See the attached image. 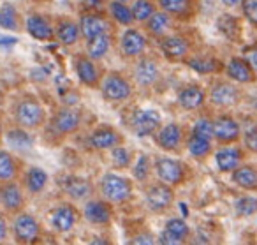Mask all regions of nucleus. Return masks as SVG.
Listing matches in <instances>:
<instances>
[{
    "instance_id": "nucleus-40",
    "label": "nucleus",
    "mask_w": 257,
    "mask_h": 245,
    "mask_svg": "<svg viewBox=\"0 0 257 245\" xmlns=\"http://www.w3.org/2000/svg\"><path fill=\"white\" fill-rule=\"evenodd\" d=\"M234 208H236V212H238V215L248 217V215H252V213L257 212V199L252 198V196L239 198L238 201H236Z\"/></svg>"
},
{
    "instance_id": "nucleus-36",
    "label": "nucleus",
    "mask_w": 257,
    "mask_h": 245,
    "mask_svg": "<svg viewBox=\"0 0 257 245\" xmlns=\"http://www.w3.org/2000/svg\"><path fill=\"white\" fill-rule=\"evenodd\" d=\"M131 11H133L134 20H138V22L150 20L152 16H154V13H155L154 11V6H152V2H148V0H138Z\"/></svg>"
},
{
    "instance_id": "nucleus-10",
    "label": "nucleus",
    "mask_w": 257,
    "mask_h": 245,
    "mask_svg": "<svg viewBox=\"0 0 257 245\" xmlns=\"http://www.w3.org/2000/svg\"><path fill=\"white\" fill-rule=\"evenodd\" d=\"M238 89L231 83H217L211 89V101L218 106H232L234 103H238Z\"/></svg>"
},
{
    "instance_id": "nucleus-4",
    "label": "nucleus",
    "mask_w": 257,
    "mask_h": 245,
    "mask_svg": "<svg viewBox=\"0 0 257 245\" xmlns=\"http://www.w3.org/2000/svg\"><path fill=\"white\" fill-rule=\"evenodd\" d=\"M16 120L25 127H37L44 120V111L37 101L25 99L16 106Z\"/></svg>"
},
{
    "instance_id": "nucleus-34",
    "label": "nucleus",
    "mask_w": 257,
    "mask_h": 245,
    "mask_svg": "<svg viewBox=\"0 0 257 245\" xmlns=\"http://www.w3.org/2000/svg\"><path fill=\"white\" fill-rule=\"evenodd\" d=\"M0 27L8 30L18 29V13H16L15 6L4 4L0 8Z\"/></svg>"
},
{
    "instance_id": "nucleus-6",
    "label": "nucleus",
    "mask_w": 257,
    "mask_h": 245,
    "mask_svg": "<svg viewBox=\"0 0 257 245\" xmlns=\"http://www.w3.org/2000/svg\"><path fill=\"white\" fill-rule=\"evenodd\" d=\"M159 124H161V115L155 110H141L134 115L133 125L138 136H150L152 132L157 131Z\"/></svg>"
},
{
    "instance_id": "nucleus-2",
    "label": "nucleus",
    "mask_w": 257,
    "mask_h": 245,
    "mask_svg": "<svg viewBox=\"0 0 257 245\" xmlns=\"http://www.w3.org/2000/svg\"><path fill=\"white\" fill-rule=\"evenodd\" d=\"M102 194L106 196L109 201H114V203H123L131 198L133 194V185L131 182L125 180V178L118 177L114 173H109L102 178Z\"/></svg>"
},
{
    "instance_id": "nucleus-5",
    "label": "nucleus",
    "mask_w": 257,
    "mask_h": 245,
    "mask_svg": "<svg viewBox=\"0 0 257 245\" xmlns=\"http://www.w3.org/2000/svg\"><path fill=\"white\" fill-rule=\"evenodd\" d=\"M102 94L107 101H125L131 97L133 89L127 83V79H123L118 74H109L102 83Z\"/></svg>"
},
{
    "instance_id": "nucleus-39",
    "label": "nucleus",
    "mask_w": 257,
    "mask_h": 245,
    "mask_svg": "<svg viewBox=\"0 0 257 245\" xmlns=\"http://www.w3.org/2000/svg\"><path fill=\"white\" fill-rule=\"evenodd\" d=\"M109 11L114 20H118L120 23H125V25H128V23L134 20L133 11H131L125 4H120V2H113V4L109 6Z\"/></svg>"
},
{
    "instance_id": "nucleus-41",
    "label": "nucleus",
    "mask_w": 257,
    "mask_h": 245,
    "mask_svg": "<svg viewBox=\"0 0 257 245\" xmlns=\"http://www.w3.org/2000/svg\"><path fill=\"white\" fill-rule=\"evenodd\" d=\"M194 136H199L210 141L213 138V122L208 120V118H199V120L194 124Z\"/></svg>"
},
{
    "instance_id": "nucleus-37",
    "label": "nucleus",
    "mask_w": 257,
    "mask_h": 245,
    "mask_svg": "<svg viewBox=\"0 0 257 245\" xmlns=\"http://www.w3.org/2000/svg\"><path fill=\"white\" fill-rule=\"evenodd\" d=\"M169 27V16L166 13H154L150 20H148V30L152 34H162L166 32Z\"/></svg>"
},
{
    "instance_id": "nucleus-11",
    "label": "nucleus",
    "mask_w": 257,
    "mask_h": 245,
    "mask_svg": "<svg viewBox=\"0 0 257 245\" xmlns=\"http://www.w3.org/2000/svg\"><path fill=\"white\" fill-rule=\"evenodd\" d=\"M145 48H147V39L138 30H127L121 37V51L127 57H136V55L143 53Z\"/></svg>"
},
{
    "instance_id": "nucleus-27",
    "label": "nucleus",
    "mask_w": 257,
    "mask_h": 245,
    "mask_svg": "<svg viewBox=\"0 0 257 245\" xmlns=\"http://www.w3.org/2000/svg\"><path fill=\"white\" fill-rule=\"evenodd\" d=\"M217 27L222 34H224L227 39L231 41H239V36H241V29H239V23L234 16L231 15H224L218 18Z\"/></svg>"
},
{
    "instance_id": "nucleus-12",
    "label": "nucleus",
    "mask_w": 257,
    "mask_h": 245,
    "mask_svg": "<svg viewBox=\"0 0 257 245\" xmlns=\"http://www.w3.org/2000/svg\"><path fill=\"white\" fill-rule=\"evenodd\" d=\"M79 122H81V117L76 110L72 108H65V110H60L53 118V125L57 127V131L60 132H72L78 129Z\"/></svg>"
},
{
    "instance_id": "nucleus-42",
    "label": "nucleus",
    "mask_w": 257,
    "mask_h": 245,
    "mask_svg": "<svg viewBox=\"0 0 257 245\" xmlns=\"http://www.w3.org/2000/svg\"><path fill=\"white\" fill-rule=\"evenodd\" d=\"M166 231L175 234V236L182 238V240H185L187 234H189V226H187L185 220H182V219H169L168 224H166Z\"/></svg>"
},
{
    "instance_id": "nucleus-57",
    "label": "nucleus",
    "mask_w": 257,
    "mask_h": 245,
    "mask_svg": "<svg viewBox=\"0 0 257 245\" xmlns=\"http://www.w3.org/2000/svg\"><path fill=\"white\" fill-rule=\"evenodd\" d=\"M180 206H182V213H183V215H187V213H189V210H187V206L183 205V203H182V205H180Z\"/></svg>"
},
{
    "instance_id": "nucleus-29",
    "label": "nucleus",
    "mask_w": 257,
    "mask_h": 245,
    "mask_svg": "<svg viewBox=\"0 0 257 245\" xmlns=\"http://www.w3.org/2000/svg\"><path fill=\"white\" fill-rule=\"evenodd\" d=\"M46 182H48V175L44 173L41 168H32V170H29V173H27V177H25V185L30 192L43 191Z\"/></svg>"
},
{
    "instance_id": "nucleus-48",
    "label": "nucleus",
    "mask_w": 257,
    "mask_h": 245,
    "mask_svg": "<svg viewBox=\"0 0 257 245\" xmlns=\"http://www.w3.org/2000/svg\"><path fill=\"white\" fill-rule=\"evenodd\" d=\"M131 245H155V240L148 233H141V234H136V236L133 238Z\"/></svg>"
},
{
    "instance_id": "nucleus-50",
    "label": "nucleus",
    "mask_w": 257,
    "mask_h": 245,
    "mask_svg": "<svg viewBox=\"0 0 257 245\" xmlns=\"http://www.w3.org/2000/svg\"><path fill=\"white\" fill-rule=\"evenodd\" d=\"M208 234H204L203 231H197L196 238L192 240V245H208Z\"/></svg>"
},
{
    "instance_id": "nucleus-30",
    "label": "nucleus",
    "mask_w": 257,
    "mask_h": 245,
    "mask_svg": "<svg viewBox=\"0 0 257 245\" xmlns=\"http://www.w3.org/2000/svg\"><path fill=\"white\" fill-rule=\"evenodd\" d=\"M16 160L13 159L11 153L2 152L0 150V180L2 182H9L16 177Z\"/></svg>"
},
{
    "instance_id": "nucleus-52",
    "label": "nucleus",
    "mask_w": 257,
    "mask_h": 245,
    "mask_svg": "<svg viewBox=\"0 0 257 245\" xmlns=\"http://www.w3.org/2000/svg\"><path fill=\"white\" fill-rule=\"evenodd\" d=\"M8 236V222L2 215H0V241H4Z\"/></svg>"
},
{
    "instance_id": "nucleus-49",
    "label": "nucleus",
    "mask_w": 257,
    "mask_h": 245,
    "mask_svg": "<svg viewBox=\"0 0 257 245\" xmlns=\"http://www.w3.org/2000/svg\"><path fill=\"white\" fill-rule=\"evenodd\" d=\"M245 55H246V64H248V67L257 72V48H248V50L245 51Z\"/></svg>"
},
{
    "instance_id": "nucleus-32",
    "label": "nucleus",
    "mask_w": 257,
    "mask_h": 245,
    "mask_svg": "<svg viewBox=\"0 0 257 245\" xmlns=\"http://www.w3.org/2000/svg\"><path fill=\"white\" fill-rule=\"evenodd\" d=\"M107 50H109V36L106 34L88 39V55L92 58H102Z\"/></svg>"
},
{
    "instance_id": "nucleus-53",
    "label": "nucleus",
    "mask_w": 257,
    "mask_h": 245,
    "mask_svg": "<svg viewBox=\"0 0 257 245\" xmlns=\"http://www.w3.org/2000/svg\"><path fill=\"white\" fill-rule=\"evenodd\" d=\"M18 43L16 37H8V36H0V46H13V44Z\"/></svg>"
},
{
    "instance_id": "nucleus-46",
    "label": "nucleus",
    "mask_w": 257,
    "mask_h": 245,
    "mask_svg": "<svg viewBox=\"0 0 257 245\" xmlns=\"http://www.w3.org/2000/svg\"><path fill=\"white\" fill-rule=\"evenodd\" d=\"M245 146L250 152H257V125L250 127L245 132Z\"/></svg>"
},
{
    "instance_id": "nucleus-43",
    "label": "nucleus",
    "mask_w": 257,
    "mask_h": 245,
    "mask_svg": "<svg viewBox=\"0 0 257 245\" xmlns=\"http://www.w3.org/2000/svg\"><path fill=\"white\" fill-rule=\"evenodd\" d=\"M241 6L246 20L257 27V0H241Z\"/></svg>"
},
{
    "instance_id": "nucleus-24",
    "label": "nucleus",
    "mask_w": 257,
    "mask_h": 245,
    "mask_svg": "<svg viewBox=\"0 0 257 245\" xmlns=\"http://www.w3.org/2000/svg\"><path fill=\"white\" fill-rule=\"evenodd\" d=\"M90 141H92V145L95 146V148H111V146H114L120 141V136H118V132L114 131V129L100 127L93 132Z\"/></svg>"
},
{
    "instance_id": "nucleus-22",
    "label": "nucleus",
    "mask_w": 257,
    "mask_h": 245,
    "mask_svg": "<svg viewBox=\"0 0 257 245\" xmlns=\"http://www.w3.org/2000/svg\"><path fill=\"white\" fill-rule=\"evenodd\" d=\"M76 72H78L79 79L88 87L97 85V81H99L97 67L93 65V62L86 57H79L78 60H76Z\"/></svg>"
},
{
    "instance_id": "nucleus-8",
    "label": "nucleus",
    "mask_w": 257,
    "mask_h": 245,
    "mask_svg": "<svg viewBox=\"0 0 257 245\" xmlns=\"http://www.w3.org/2000/svg\"><path fill=\"white\" fill-rule=\"evenodd\" d=\"M213 136L222 143H229L238 139L239 136V125L236 120H232L231 117L224 115V117L217 118L213 122Z\"/></svg>"
},
{
    "instance_id": "nucleus-44",
    "label": "nucleus",
    "mask_w": 257,
    "mask_h": 245,
    "mask_svg": "<svg viewBox=\"0 0 257 245\" xmlns=\"http://www.w3.org/2000/svg\"><path fill=\"white\" fill-rule=\"evenodd\" d=\"M111 157H113L114 166H118V168H125V166H128V162H131V152L125 148H114Z\"/></svg>"
},
{
    "instance_id": "nucleus-51",
    "label": "nucleus",
    "mask_w": 257,
    "mask_h": 245,
    "mask_svg": "<svg viewBox=\"0 0 257 245\" xmlns=\"http://www.w3.org/2000/svg\"><path fill=\"white\" fill-rule=\"evenodd\" d=\"M48 72H50V71H44V67H37V69H34V71H32V78L37 79V81H41V79H46Z\"/></svg>"
},
{
    "instance_id": "nucleus-58",
    "label": "nucleus",
    "mask_w": 257,
    "mask_h": 245,
    "mask_svg": "<svg viewBox=\"0 0 257 245\" xmlns=\"http://www.w3.org/2000/svg\"><path fill=\"white\" fill-rule=\"evenodd\" d=\"M114 2H120V4H125V2H127V0H114Z\"/></svg>"
},
{
    "instance_id": "nucleus-16",
    "label": "nucleus",
    "mask_w": 257,
    "mask_h": 245,
    "mask_svg": "<svg viewBox=\"0 0 257 245\" xmlns=\"http://www.w3.org/2000/svg\"><path fill=\"white\" fill-rule=\"evenodd\" d=\"M0 199H2V203H4V206L8 210H20L23 206V192L13 182L2 185V189H0Z\"/></svg>"
},
{
    "instance_id": "nucleus-9",
    "label": "nucleus",
    "mask_w": 257,
    "mask_h": 245,
    "mask_svg": "<svg viewBox=\"0 0 257 245\" xmlns=\"http://www.w3.org/2000/svg\"><path fill=\"white\" fill-rule=\"evenodd\" d=\"M76 220H78V213L69 205L58 206V208H55L53 213H51V224H53L55 229L62 231V233L71 231L72 227H74Z\"/></svg>"
},
{
    "instance_id": "nucleus-3",
    "label": "nucleus",
    "mask_w": 257,
    "mask_h": 245,
    "mask_svg": "<svg viewBox=\"0 0 257 245\" xmlns=\"http://www.w3.org/2000/svg\"><path fill=\"white\" fill-rule=\"evenodd\" d=\"M157 175L166 185H176L182 184L183 177H185V166L180 160L169 159V157H162L155 164Z\"/></svg>"
},
{
    "instance_id": "nucleus-31",
    "label": "nucleus",
    "mask_w": 257,
    "mask_h": 245,
    "mask_svg": "<svg viewBox=\"0 0 257 245\" xmlns=\"http://www.w3.org/2000/svg\"><path fill=\"white\" fill-rule=\"evenodd\" d=\"M187 148H189L190 155L197 157V159H203V157H206L208 153H210L211 145H210V141H208V139L192 134L189 141H187Z\"/></svg>"
},
{
    "instance_id": "nucleus-14",
    "label": "nucleus",
    "mask_w": 257,
    "mask_h": 245,
    "mask_svg": "<svg viewBox=\"0 0 257 245\" xmlns=\"http://www.w3.org/2000/svg\"><path fill=\"white\" fill-rule=\"evenodd\" d=\"M107 27H109V23L99 15H85L81 18V30L85 34V37H88V39L106 34Z\"/></svg>"
},
{
    "instance_id": "nucleus-20",
    "label": "nucleus",
    "mask_w": 257,
    "mask_h": 245,
    "mask_svg": "<svg viewBox=\"0 0 257 245\" xmlns=\"http://www.w3.org/2000/svg\"><path fill=\"white\" fill-rule=\"evenodd\" d=\"M157 143L164 150H176L182 143V129L176 124H169L159 132Z\"/></svg>"
},
{
    "instance_id": "nucleus-33",
    "label": "nucleus",
    "mask_w": 257,
    "mask_h": 245,
    "mask_svg": "<svg viewBox=\"0 0 257 245\" xmlns=\"http://www.w3.org/2000/svg\"><path fill=\"white\" fill-rule=\"evenodd\" d=\"M8 143L16 150H27L32 146V138L23 129H13L8 132Z\"/></svg>"
},
{
    "instance_id": "nucleus-56",
    "label": "nucleus",
    "mask_w": 257,
    "mask_h": 245,
    "mask_svg": "<svg viewBox=\"0 0 257 245\" xmlns=\"http://www.w3.org/2000/svg\"><path fill=\"white\" fill-rule=\"evenodd\" d=\"M86 6H92V8H95V6L100 4V0H85Z\"/></svg>"
},
{
    "instance_id": "nucleus-15",
    "label": "nucleus",
    "mask_w": 257,
    "mask_h": 245,
    "mask_svg": "<svg viewBox=\"0 0 257 245\" xmlns=\"http://www.w3.org/2000/svg\"><path fill=\"white\" fill-rule=\"evenodd\" d=\"M64 191L74 199H85L92 194V184L85 178L69 177L64 182Z\"/></svg>"
},
{
    "instance_id": "nucleus-18",
    "label": "nucleus",
    "mask_w": 257,
    "mask_h": 245,
    "mask_svg": "<svg viewBox=\"0 0 257 245\" xmlns=\"http://www.w3.org/2000/svg\"><path fill=\"white\" fill-rule=\"evenodd\" d=\"M27 30L32 37L39 41H50L53 37V29L43 16H30L27 20Z\"/></svg>"
},
{
    "instance_id": "nucleus-38",
    "label": "nucleus",
    "mask_w": 257,
    "mask_h": 245,
    "mask_svg": "<svg viewBox=\"0 0 257 245\" xmlns=\"http://www.w3.org/2000/svg\"><path fill=\"white\" fill-rule=\"evenodd\" d=\"M189 65L194 69L196 72H201V74H208V72H215L218 67L217 60L213 58H203V57H197V58H192L189 62Z\"/></svg>"
},
{
    "instance_id": "nucleus-59",
    "label": "nucleus",
    "mask_w": 257,
    "mask_h": 245,
    "mask_svg": "<svg viewBox=\"0 0 257 245\" xmlns=\"http://www.w3.org/2000/svg\"><path fill=\"white\" fill-rule=\"evenodd\" d=\"M0 103H2V94H0Z\"/></svg>"
},
{
    "instance_id": "nucleus-60",
    "label": "nucleus",
    "mask_w": 257,
    "mask_h": 245,
    "mask_svg": "<svg viewBox=\"0 0 257 245\" xmlns=\"http://www.w3.org/2000/svg\"><path fill=\"white\" fill-rule=\"evenodd\" d=\"M0 132H2V127H0Z\"/></svg>"
},
{
    "instance_id": "nucleus-23",
    "label": "nucleus",
    "mask_w": 257,
    "mask_h": 245,
    "mask_svg": "<svg viewBox=\"0 0 257 245\" xmlns=\"http://www.w3.org/2000/svg\"><path fill=\"white\" fill-rule=\"evenodd\" d=\"M161 48L166 57L176 60V58H182L183 55H187V51H189V43H187L185 39H182V37H166L161 43Z\"/></svg>"
},
{
    "instance_id": "nucleus-45",
    "label": "nucleus",
    "mask_w": 257,
    "mask_h": 245,
    "mask_svg": "<svg viewBox=\"0 0 257 245\" xmlns=\"http://www.w3.org/2000/svg\"><path fill=\"white\" fill-rule=\"evenodd\" d=\"M148 171H150V164H148V157L141 155L136 162V168H134V177L138 180H145L148 177Z\"/></svg>"
},
{
    "instance_id": "nucleus-21",
    "label": "nucleus",
    "mask_w": 257,
    "mask_h": 245,
    "mask_svg": "<svg viewBox=\"0 0 257 245\" xmlns=\"http://www.w3.org/2000/svg\"><path fill=\"white\" fill-rule=\"evenodd\" d=\"M178 101L185 110H197V108L203 106V103H204V92L196 85L185 87V89L180 92Z\"/></svg>"
},
{
    "instance_id": "nucleus-25",
    "label": "nucleus",
    "mask_w": 257,
    "mask_h": 245,
    "mask_svg": "<svg viewBox=\"0 0 257 245\" xmlns=\"http://www.w3.org/2000/svg\"><path fill=\"white\" fill-rule=\"evenodd\" d=\"M227 74L231 76L234 81H239V83H248L253 79L252 69H250L248 64H246L245 60H241V58H232V60L229 62Z\"/></svg>"
},
{
    "instance_id": "nucleus-7",
    "label": "nucleus",
    "mask_w": 257,
    "mask_h": 245,
    "mask_svg": "<svg viewBox=\"0 0 257 245\" xmlns=\"http://www.w3.org/2000/svg\"><path fill=\"white\" fill-rule=\"evenodd\" d=\"M147 201L150 205L152 210L155 212H162L166 210L173 201V191L169 185L166 184H157V185H152L150 191L147 194Z\"/></svg>"
},
{
    "instance_id": "nucleus-13",
    "label": "nucleus",
    "mask_w": 257,
    "mask_h": 245,
    "mask_svg": "<svg viewBox=\"0 0 257 245\" xmlns=\"http://www.w3.org/2000/svg\"><path fill=\"white\" fill-rule=\"evenodd\" d=\"M239 160H241V152H239L238 148L225 146V148H220L217 153H215V162H217V166L220 171L238 170Z\"/></svg>"
},
{
    "instance_id": "nucleus-47",
    "label": "nucleus",
    "mask_w": 257,
    "mask_h": 245,
    "mask_svg": "<svg viewBox=\"0 0 257 245\" xmlns=\"http://www.w3.org/2000/svg\"><path fill=\"white\" fill-rule=\"evenodd\" d=\"M159 243L161 245H185V241L182 240V238L175 236V234L168 233V231H162L161 234H159Z\"/></svg>"
},
{
    "instance_id": "nucleus-35",
    "label": "nucleus",
    "mask_w": 257,
    "mask_h": 245,
    "mask_svg": "<svg viewBox=\"0 0 257 245\" xmlns=\"http://www.w3.org/2000/svg\"><path fill=\"white\" fill-rule=\"evenodd\" d=\"M159 4L162 6L166 13L169 15H185L190 9V0H159Z\"/></svg>"
},
{
    "instance_id": "nucleus-55",
    "label": "nucleus",
    "mask_w": 257,
    "mask_h": 245,
    "mask_svg": "<svg viewBox=\"0 0 257 245\" xmlns=\"http://www.w3.org/2000/svg\"><path fill=\"white\" fill-rule=\"evenodd\" d=\"M241 0H222V4H225L227 8H232V6H238Z\"/></svg>"
},
{
    "instance_id": "nucleus-28",
    "label": "nucleus",
    "mask_w": 257,
    "mask_h": 245,
    "mask_svg": "<svg viewBox=\"0 0 257 245\" xmlns=\"http://www.w3.org/2000/svg\"><path fill=\"white\" fill-rule=\"evenodd\" d=\"M57 36H58V39H60L62 44H65V46H71V44L78 43L79 27L76 25V23L69 22V20H64V22L58 23Z\"/></svg>"
},
{
    "instance_id": "nucleus-19",
    "label": "nucleus",
    "mask_w": 257,
    "mask_h": 245,
    "mask_svg": "<svg viewBox=\"0 0 257 245\" xmlns=\"http://www.w3.org/2000/svg\"><path fill=\"white\" fill-rule=\"evenodd\" d=\"M85 217L93 224H107L111 219V208L104 201H90L85 206Z\"/></svg>"
},
{
    "instance_id": "nucleus-1",
    "label": "nucleus",
    "mask_w": 257,
    "mask_h": 245,
    "mask_svg": "<svg viewBox=\"0 0 257 245\" xmlns=\"http://www.w3.org/2000/svg\"><path fill=\"white\" fill-rule=\"evenodd\" d=\"M13 231H15L16 240L23 245H34L36 241H39L41 236L39 222L36 220V217L29 215V213H20L16 217L13 222Z\"/></svg>"
},
{
    "instance_id": "nucleus-26",
    "label": "nucleus",
    "mask_w": 257,
    "mask_h": 245,
    "mask_svg": "<svg viewBox=\"0 0 257 245\" xmlns=\"http://www.w3.org/2000/svg\"><path fill=\"white\" fill-rule=\"evenodd\" d=\"M232 180L243 189L257 191V168L253 166H241L234 171Z\"/></svg>"
},
{
    "instance_id": "nucleus-54",
    "label": "nucleus",
    "mask_w": 257,
    "mask_h": 245,
    "mask_svg": "<svg viewBox=\"0 0 257 245\" xmlns=\"http://www.w3.org/2000/svg\"><path fill=\"white\" fill-rule=\"evenodd\" d=\"M88 245H111V241L106 236H95Z\"/></svg>"
},
{
    "instance_id": "nucleus-17",
    "label": "nucleus",
    "mask_w": 257,
    "mask_h": 245,
    "mask_svg": "<svg viewBox=\"0 0 257 245\" xmlns=\"http://www.w3.org/2000/svg\"><path fill=\"white\" fill-rule=\"evenodd\" d=\"M136 79L140 85H154L159 79V65L152 58H143L136 67Z\"/></svg>"
}]
</instances>
